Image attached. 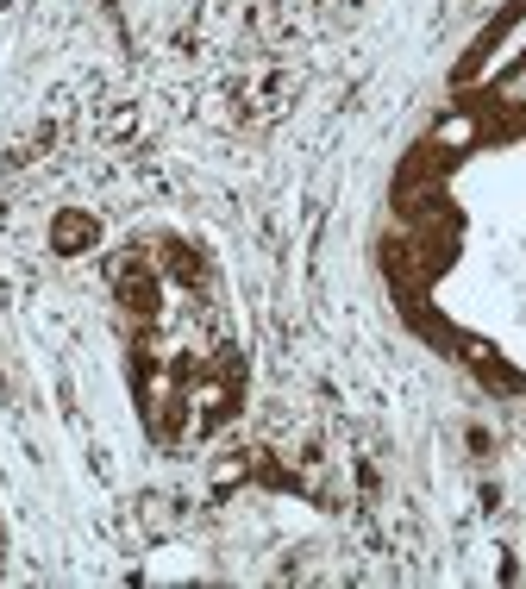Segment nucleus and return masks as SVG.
Masks as SVG:
<instances>
[{
    "instance_id": "nucleus-1",
    "label": "nucleus",
    "mask_w": 526,
    "mask_h": 589,
    "mask_svg": "<svg viewBox=\"0 0 526 589\" xmlns=\"http://www.w3.org/2000/svg\"><path fill=\"white\" fill-rule=\"evenodd\" d=\"M470 138H476V120H470V113H451V120H439L433 145H445V151H464Z\"/></svg>"
},
{
    "instance_id": "nucleus-2",
    "label": "nucleus",
    "mask_w": 526,
    "mask_h": 589,
    "mask_svg": "<svg viewBox=\"0 0 526 589\" xmlns=\"http://www.w3.org/2000/svg\"><path fill=\"white\" fill-rule=\"evenodd\" d=\"M88 239H94V220H82V214H63V220H57V245H63V251H76V245H88Z\"/></svg>"
}]
</instances>
